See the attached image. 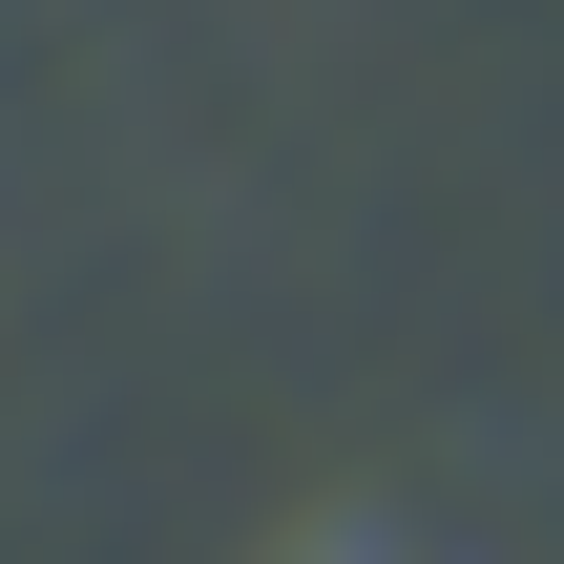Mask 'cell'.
Returning <instances> with one entry per match:
<instances>
[{
    "mask_svg": "<svg viewBox=\"0 0 564 564\" xmlns=\"http://www.w3.org/2000/svg\"><path fill=\"white\" fill-rule=\"evenodd\" d=\"M314 564H440V544H377V523H356V544H314Z\"/></svg>",
    "mask_w": 564,
    "mask_h": 564,
    "instance_id": "cell-1",
    "label": "cell"
}]
</instances>
